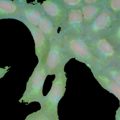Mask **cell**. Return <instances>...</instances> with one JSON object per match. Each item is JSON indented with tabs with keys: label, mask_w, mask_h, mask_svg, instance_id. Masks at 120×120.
Wrapping results in <instances>:
<instances>
[{
	"label": "cell",
	"mask_w": 120,
	"mask_h": 120,
	"mask_svg": "<svg viewBox=\"0 0 120 120\" xmlns=\"http://www.w3.org/2000/svg\"><path fill=\"white\" fill-rule=\"evenodd\" d=\"M96 79L104 89L112 94L120 101V86L112 79L100 72L94 75Z\"/></svg>",
	"instance_id": "5bb4252c"
},
{
	"label": "cell",
	"mask_w": 120,
	"mask_h": 120,
	"mask_svg": "<svg viewBox=\"0 0 120 120\" xmlns=\"http://www.w3.org/2000/svg\"><path fill=\"white\" fill-rule=\"evenodd\" d=\"M105 7L120 18V0H103Z\"/></svg>",
	"instance_id": "ac0fdd59"
},
{
	"label": "cell",
	"mask_w": 120,
	"mask_h": 120,
	"mask_svg": "<svg viewBox=\"0 0 120 120\" xmlns=\"http://www.w3.org/2000/svg\"><path fill=\"white\" fill-rule=\"evenodd\" d=\"M25 120H60L59 118L47 115L41 110L34 112L27 116Z\"/></svg>",
	"instance_id": "e0dca14e"
},
{
	"label": "cell",
	"mask_w": 120,
	"mask_h": 120,
	"mask_svg": "<svg viewBox=\"0 0 120 120\" xmlns=\"http://www.w3.org/2000/svg\"><path fill=\"white\" fill-rule=\"evenodd\" d=\"M120 51V20L103 35Z\"/></svg>",
	"instance_id": "9a60e30c"
},
{
	"label": "cell",
	"mask_w": 120,
	"mask_h": 120,
	"mask_svg": "<svg viewBox=\"0 0 120 120\" xmlns=\"http://www.w3.org/2000/svg\"><path fill=\"white\" fill-rule=\"evenodd\" d=\"M115 120H120V106L116 111Z\"/></svg>",
	"instance_id": "603a6c76"
},
{
	"label": "cell",
	"mask_w": 120,
	"mask_h": 120,
	"mask_svg": "<svg viewBox=\"0 0 120 120\" xmlns=\"http://www.w3.org/2000/svg\"><path fill=\"white\" fill-rule=\"evenodd\" d=\"M20 2L22 12L19 21L38 27L44 14L41 8L37 3H27L26 0L20 1Z\"/></svg>",
	"instance_id": "30bf717a"
},
{
	"label": "cell",
	"mask_w": 120,
	"mask_h": 120,
	"mask_svg": "<svg viewBox=\"0 0 120 120\" xmlns=\"http://www.w3.org/2000/svg\"><path fill=\"white\" fill-rule=\"evenodd\" d=\"M52 82L50 91L44 96L41 102V110L47 115L59 118L58 105L60 100L63 97L66 91L67 77L64 70L60 71L55 75Z\"/></svg>",
	"instance_id": "7a4b0ae2"
},
{
	"label": "cell",
	"mask_w": 120,
	"mask_h": 120,
	"mask_svg": "<svg viewBox=\"0 0 120 120\" xmlns=\"http://www.w3.org/2000/svg\"><path fill=\"white\" fill-rule=\"evenodd\" d=\"M105 8L103 0L101 3L83 5L81 7L85 28L94 21Z\"/></svg>",
	"instance_id": "4fadbf2b"
},
{
	"label": "cell",
	"mask_w": 120,
	"mask_h": 120,
	"mask_svg": "<svg viewBox=\"0 0 120 120\" xmlns=\"http://www.w3.org/2000/svg\"><path fill=\"white\" fill-rule=\"evenodd\" d=\"M120 69V51L118 53L116 60L114 63Z\"/></svg>",
	"instance_id": "7402d4cb"
},
{
	"label": "cell",
	"mask_w": 120,
	"mask_h": 120,
	"mask_svg": "<svg viewBox=\"0 0 120 120\" xmlns=\"http://www.w3.org/2000/svg\"><path fill=\"white\" fill-rule=\"evenodd\" d=\"M97 72L101 73L110 77L120 86V69L115 63Z\"/></svg>",
	"instance_id": "2e32d148"
},
{
	"label": "cell",
	"mask_w": 120,
	"mask_h": 120,
	"mask_svg": "<svg viewBox=\"0 0 120 120\" xmlns=\"http://www.w3.org/2000/svg\"><path fill=\"white\" fill-rule=\"evenodd\" d=\"M38 27L43 33L51 44L60 38L57 27L44 14L41 18Z\"/></svg>",
	"instance_id": "7c38bea8"
},
{
	"label": "cell",
	"mask_w": 120,
	"mask_h": 120,
	"mask_svg": "<svg viewBox=\"0 0 120 120\" xmlns=\"http://www.w3.org/2000/svg\"><path fill=\"white\" fill-rule=\"evenodd\" d=\"M60 38L68 53L74 59L85 64L93 75L102 70L100 61L92 53L83 36L66 34Z\"/></svg>",
	"instance_id": "6da1fadb"
},
{
	"label": "cell",
	"mask_w": 120,
	"mask_h": 120,
	"mask_svg": "<svg viewBox=\"0 0 120 120\" xmlns=\"http://www.w3.org/2000/svg\"><path fill=\"white\" fill-rule=\"evenodd\" d=\"M68 10L80 8L83 5L82 0H60Z\"/></svg>",
	"instance_id": "d6986e66"
},
{
	"label": "cell",
	"mask_w": 120,
	"mask_h": 120,
	"mask_svg": "<svg viewBox=\"0 0 120 120\" xmlns=\"http://www.w3.org/2000/svg\"><path fill=\"white\" fill-rule=\"evenodd\" d=\"M73 58L64 48L60 38L51 44L50 51L42 64L48 75H55L64 70L66 63Z\"/></svg>",
	"instance_id": "5b68a950"
},
{
	"label": "cell",
	"mask_w": 120,
	"mask_h": 120,
	"mask_svg": "<svg viewBox=\"0 0 120 120\" xmlns=\"http://www.w3.org/2000/svg\"><path fill=\"white\" fill-rule=\"evenodd\" d=\"M22 12L20 1L0 0V20L12 19L19 21Z\"/></svg>",
	"instance_id": "8fae6325"
},
{
	"label": "cell",
	"mask_w": 120,
	"mask_h": 120,
	"mask_svg": "<svg viewBox=\"0 0 120 120\" xmlns=\"http://www.w3.org/2000/svg\"><path fill=\"white\" fill-rule=\"evenodd\" d=\"M26 26L31 34L35 43V51L38 62L43 63L45 60L50 49L51 43L38 27L26 23Z\"/></svg>",
	"instance_id": "9c48e42d"
},
{
	"label": "cell",
	"mask_w": 120,
	"mask_h": 120,
	"mask_svg": "<svg viewBox=\"0 0 120 120\" xmlns=\"http://www.w3.org/2000/svg\"><path fill=\"white\" fill-rule=\"evenodd\" d=\"M83 5H93L101 3L103 2V0H82Z\"/></svg>",
	"instance_id": "ffe728a7"
},
{
	"label": "cell",
	"mask_w": 120,
	"mask_h": 120,
	"mask_svg": "<svg viewBox=\"0 0 120 120\" xmlns=\"http://www.w3.org/2000/svg\"><path fill=\"white\" fill-rule=\"evenodd\" d=\"M37 4L58 29L60 28L65 20L68 10L60 0H47Z\"/></svg>",
	"instance_id": "ba28073f"
},
{
	"label": "cell",
	"mask_w": 120,
	"mask_h": 120,
	"mask_svg": "<svg viewBox=\"0 0 120 120\" xmlns=\"http://www.w3.org/2000/svg\"><path fill=\"white\" fill-rule=\"evenodd\" d=\"M48 75L44 65L38 63L27 82L26 90L19 102L27 103V105L33 102L40 103L44 96L43 88Z\"/></svg>",
	"instance_id": "3957f363"
},
{
	"label": "cell",
	"mask_w": 120,
	"mask_h": 120,
	"mask_svg": "<svg viewBox=\"0 0 120 120\" xmlns=\"http://www.w3.org/2000/svg\"><path fill=\"white\" fill-rule=\"evenodd\" d=\"M85 41L92 53L100 61L102 69L114 63L120 51L104 36Z\"/></svg>",
	"instance_id": "277c9868"
},
{
	"label": "cell",
	"mask_w": 120,
	"mask_h": 120,
	"mask_svg": "<svg viewBox=\"0 0 120 120\" xmlns=\"http://www.w3.org/2000/svg\"><path fill=\"white\" fill-rule=\"evenodd\" d=\"M85 29L80 8L68 10L65 20L59 32L60 37L64 35L83 36Z\"/></svg>",
	"instance_id": "52a82bcc"
},
{
	"label": "cell",
	"mask_w": 120,
	"mask_h": 120,
	"mask_svg": "<svg viewBox=\"0 0 120 120\" xmlns=\"http://www.w3.org/2000/svg\"><path fill=\"white\" fill-rule=\"evenodd\" d=\"M11 67L6 66L4 68H0V79L4 77L5 75L8 72V69Z\"/></svg>",
	"instance_id": "44dd1931"
},
{
	"label": "cell",
	"mask_w": 120,
	"mask_h": 120,
	"mask_svg": "<svg viewBox=\"0 0 120 120\" xmlns=\"http://www.w3.org/2000/svg\"><path fill=\"white\" fill-rule=\"evenodd\" d=\"M120 20V18L105 7L94 21L85 28L82 36L88 40L103 36Z\"/></svg>",
	"instance_id": "8992f818"
}]
</instances>
